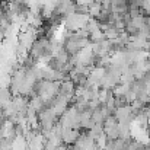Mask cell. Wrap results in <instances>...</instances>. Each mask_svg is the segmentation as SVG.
Here are the masks:
<instances>
[{
  "label": "cell",
  "instance_id": "6da1fadb",
  "mask_svg": "<svg viewBox=\"0 0 150 150\" xmlns=\"http://www.w3.org/2000/svg\"><path fill=\"white\" fill-rule=\"evenodd\" d=\"M79 134H80V130H76V128H64L63 130V143H66V144H74V142L77 140V137H79Z\"/></svg>",
  "mask_w": 150,
  "mask_h": 150
},
{
  "label": "cell",
  "instance_id": "7a4b0ae2",
  "mask_svg": "<svg viewBox=\"0 0 150 150\" xmlns=\"http://www.w3.org/2000/svg\"><path fill=\"white\" fill-rule=\"evenodd\" d=\"M118 124H120V122H118ZM105 136H106L108 142H114V140L120 139V125L105 127Z\"/></svg>",
  "mask_w": 150,
  "mask_h": 150
}]
</instances>
